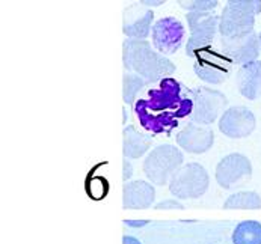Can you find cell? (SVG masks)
I'll list each match as a JSON object with an SVG mask.
<instances>
[{
  "mask_svg": "<svg viewBox=\"0 0 261 244\" xmlns=\"http://www.w3.org/2000/svg\"><path fill=\"white\" fill-rule=\"evenodd\" d=\"M133 110L145 131L171 136L180 121L192 115L190 89L174 77H165L157 88H151L145 97L136 100Z\"/></svg>",
  "mask_w": 261,
  "mask_h": 244,
  "instance_id": "obj_1",
  "label": "cell"
},
{
  "mask_svg": "<svg viewBox=\"0 0 261 244\" xmlns=\"http://www.w3.org/2000/svg\"><path fill=\"white\" fill-rule=\"evenodd\" d=\"M122 64L125 71L135 72L149 83H159L162 78L175 72V65L168 58L151 48L145 39H125L122 44Z\"/></svg>",
  "mask_w": 261,
  "mask_h": 244,
  "instance_id": "obj_2",
  "label": "cell"
},
{
  "mask_svg": "<svg viewBox=\"0 0 261 244\" xmlns=\"http://www.w3.org/2000/svg\"><path fill=\"white\" fill-rule=\"evenodd\" d=\"M261 12V0H229L219 15V35L224 38L254 32L255 15Z\"/></svg>",
  "mask_w": 261,
  "mask_h": 244,
  "instance_id": "obj_3",
  "label": "cell"
},
{
  "mask_svg": "<svg viewBox=\"0 0 261 244\" xmlns=\"http://www.w3.org/2000/svg\"><path fill=\"white\" fill-rule=\"evenodd\" d=\"M183 152L171 143L157 145L144 160V174L154 185L169 184L174 174L183 166Z\"/></svg>",
  "mask_w": 261,
  "mask_h": 244,
  "instance_id": "obj_4",
  "label": "cell"
},
{
  "mask_svg": "<svg viewBox=\"0 0 261 244\" xmlns=\"http://www.w3.org/2000/svg\"><path fill=\"white\" fill-rule=\"evenodd\" d=\"M210 184L205 168L199 163L183 165L169 181V192L178 199H198Z\"/></svg>",
  "mask_w": 261,
  "mask_h": 244,
  "instance_id": "obj_5",
  "label": "cell"
},
{
  "mask_svg": "<svg viewBox=\"0 0 261 244\" xmlns=\"http://www.w3.org/2000/svg\"><path fill=\"white\" fill-rule=\"evenodd\" d=\"M190 36L187 39L186 55L195 59L198 53L212 47L219 32V15L212 12H187Z\"/></svg>",
  "mask_w": 261,
  "mask_h": 244,
  "instance_id": "obj_6",
  "label": "cell"
},
{
  "mask_svg": "<svg viewBox=\"0 0 261 244\" xmlns=\"http://www.w3.org/2000/svg\"><path fill=\"white\" fill-rule=\"evenodd\" d=\"M190 97L193 101L190 122L198 125L207 127L213 124L219 118V115H222L224 109L228 104V100L222 92L207 86L190 89Z\"/></svg>",
  "mask_w": 261,
  "mask_h": 244,
  "instance_id": "obj_7",
  "label": "cell"
},
{
  "mask_svg": "<svg viewBox=\"0 0 261 244\" xmlns=\"http://www.w3.org/2000/svg\"><path fill=\"white\" fill-rule=\"evenodd\" d=\"M231 61L221 51V48L208 47L196 55L193 71L205 83L222 85L231 72Z\"/></svg>",
  "mask_w": 261,
  "mask_h": 244,
  "instance_id": "obj_8",
  "label": "cell"
},
{
  "mask_svg": "<svg viewBox=\"0 0 261 244\" xmlns=\"http://www.w3.org/2000/svg\"><path fill=\"white\" fill-rule=\"evenodd\" d=\"M215 176L218 184L225 190L242 187L252 176L251 160L239 152L229 154L218 163Z\"/></svg>",
  "mask_w": 261,
  "mask_h": 244,
  "instance_id": "obj_9",
  "label": "cell"
},
{
  "mask_svg": "<svg viewBox=\"0 0 261 244\" xmlns=\"http://www.w3.org/2000/svg\"><path fill=\"white\" fill-rule=\"evenodd\" d=\"M186 38L185 24L175 17H163L154 23L151 31L152 45L160 55H174Z\"/></svg>",
  "mask_w": 261,
  "mask_h": 244,
  "instance_id": "obj_10",
  "label": "cell"
},
{
  "mask_svg": "<svg viewBox=\"0 0 261 244\" xmlns=\"http://www.w3.org/2000/svg\"><path fill=\"white\" fill-rule=\"evenodd\" d=\"M219 48L232 64L237 65H246L258 61L261 51L260 39L255 32L234 38L219 35Z\"/></svg>",
  "mask_w": 261,
  "mask_h": 244,
  "instance_id": "obj_11",
  "label": "cell"
},
{
  "mask_svg": "<svg viewBox=\"0 0 261 244\" xmlns=\"http://www.w3.org/2000/svg\"><path fill=\"white\" fill-rule=\"evenodd\" d=\"M255 115L245 105L226 109L219 119V130L229 139H243L255 130Z\"/></svg>",
  "mask_w": 261,
  "mask_h": 244,
  "instance_id": "obj_12",
  "label": "cell"
},
{
  "mask_svg": "<svg viewBox=\"0 0 261 244\" xmlns=\"http://www.w3.org/2000/svg\"><path fill=\"white\" fill-rule=\"evenodd\" d=\"M152 20L154 12L148 6L136 2L135 5H130L124 9L122 32L128 39H147L152 31Z\"/></svg>",
  "mask_w": 261,
  "mask_h": 244,
  "instance_id": "obj_13",
  "label": "cell"
},
{
  "mask_svg": "<svg viewBox=\"0 0 261 244\" xmlns=\"http://www.w3.org/2000/svg\"><path fill=\"white\" fill-rule=\"evenodd\" d=\"M177 145L189 154H204L212 149L215 143V133L210 127L189 122L177 133Z\"/></svg>",
  "mask_w": 261,
  "mask_h": 244,
  "instance_id": "obj_14",
  "label": "cell"
},
{
  "mask_svg": "<svg viewBox=\"0 0 261 244\" xmlns=\"http://www.w3.org/2000/svg\"><path fill=\"white\" fill-rule=\"evenodd\" d=\"M155 199L154 185L147 181H128L122 190V207L125 209H145L152 205Z\"/></svg>",
  "mask_w": 261,
  "mask_h": 244,
  "instance_id": "obj_15",
  "label": "cell"
},
{
  "mask_svg": "<svg viewBox=\"0 0 261 244\" xmlns=\"http://www.w3.org/2000/svg\"><path fill=\"white\" fill-rule=\"evenodd\" d=\"M237 89L242 97L257 100L261 97V61L242 65L236 77Z\"/></svg>",
  "mask_w": 261,
  "mask_h": 244,
  "instance_id": "obj_16",
  "label": "cell"
},
{
  "mask_svg": "<svg viewBox=\"0 0 261 244\" xmlns=\"http://www.w3.org/2000/svg\"><path fill=\"white\" fill-rule=\"evenodd\" d=\"M122 136L124 158H141L145 152H148L152 143V138L147 133L139 131L135 125H127L122 131Z\"/></svg>",
  "mask_w": 261,
  "mask_h": 244,
  "instance_id": "obj_17",
  "label": "cell"
},
{
  "mask_svg": "<svg viewBox=\"0 0 261 244\" xmlns=\"http://www.w3.org/2000/svg\"><path fill=\"white\" fill-rule=\"evenodd\" d=\"M234 244H261V223L255 220L240 222L232 232Z\"/></svg>",
  "mask_w": 261,
  "mask_h": 244,
  "instance_id": "obj_18",
  "label": "cell"
},
{
  "mask_svg": "<svg viewBox=\"0 0 261 244\" xmlns=\"http://www.w3.org/2000/svg\"><path fill=\"white\" fill-rule=\"evenodd\" d=\"M149 83L148 80L142 78L141 75L135 74V72H130V71H124V78H122V98L124 101L128 105H133L136 103V97L138 94L147 88Z\"/></svg>",
  "mask_w": 261,
  "mask_h": 244,
  "instance_id": "obj_19",
  "label": "cell"
},
{
  "mask_svg": "<svg viewBox=\"0 0 261 244\" xmlns=\"http://www.w3.org/2000/svg\"><path fill=\"white\" fill-rule=\"evenodd\" d=\"M225 209H258L261 208V196L255 192H239L231 195L224 204Z\"/></svg>",
  "mask_w": 261,
  "mask_h": 244,
  "instance_id": "obj_20",
  "label": "cell"
},
{
  "mask_svg": "<svg viewBox=\"0 0 261 244\" xmlns=\"http://www.w3.org/2000/svg\"><path fill=\"white\" fill-rule=\"evenodd\" d=\"M178 5L189 12H210L218 8V0H180Z\"/></svg>",
  "mask_w": 261,
  "mask_h": 244,
  "instance_id": "obj_21",
  "label": "cell"
},
{
  "mask_svg": "<svg viewBox=\"0 0 261 244\" xmlns=\"http://www.w3.org/2000/svg\"><path fill=\"white\" fill-rule=\"evenodd\" d=\"M185 209L183 207V204H180L178 201H175V199H166V201H163V202H160V204H157L155 205V209Z\"/></svg>",
  "mask_w": 261,
  "mask_h": 244,
  "instance_id": "obj_22",
  "label": "cell"
},
{
  "mask_svg": "<svg viewBox=\"0 0 261 244\" xmlns=\"http://www.w3.org/2000/svg\"><path fill=\"white\" fill-rule=\"evenodd\" d=\"M132 175H133V166L128 161V158H124V175H122V179L127 182V179H130Z\"/></svg>",
  "mask_w": 261,
  "mask_h": 244,
  "instance_id": "obj_23",
  "label": "cell"
},
{
  "mask_svg": "<svg viewBox=\"0 0 261 244\" xmlns=\"http://www.w3.org/2000/svg\"><path fill=\"white\" fill-rule=\"evenodd\" d=\"M122 244H141V241H139V240H136L135 237L124 235V238H122Z\"/></svg>",
  "mask_w": 261,
  "mask_h": 244,
  "instance_id": "obj_24",
  "label": "cell"
},
{
  "mask_svg": "<svg viewBox=\"0 0 261 244\" xmlns=\"http://www.w3.org/2000/svg\"><path fill=\"white\" fill-rule=\"evenodd\" d=\"M138 3H141V5H144V6H160V5H163V2H162V0H157V2L142 0V2H138Z\"/></svg>",
  "mask_w": 261,
  "mask_h": 244,
  "instance_id": "obj_25",
  "label": "cell"
},
{
  "mask_svg": "<svg viewBox=\"0 0 261 244\" xmlns=\"http://www.w3.org/2000/svg\"><path fill=\"white\" fill-rule=\"evenodd\" d=\"M147 223H148L147 220L139 222V223H135V222H132V220H125V225H128V226H144V225H147Z\"/></svg>",
  "mask_w": 261,
  "mask_h": 244,
  "instance_id": "obj_26",
  "label": "cell"
},
{
  "mask_svg": "<svg viewBox=\"0 0 261 244\" xmlns=\"http://www.w3.org/2000/svg\"><path fill=\"white\" fill-rule=\"evenodd\" d=\"M258 39H260V48H261V34L258 35Z\"/></svg>",
  "mask_w": 261,
  "mask_h": 244,
  "instance_id": "obj_27",
  "label": "cell"
}]
</instances>
